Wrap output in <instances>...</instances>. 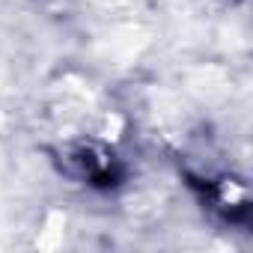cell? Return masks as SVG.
I'll use <instances>...</instances> for the list:
<instances>
[{
  "mask_svg": "<svg viewBox=\"0 0 253 253\" xmlns=\"http://www.w3.org/2000/svg\"><path fill=\"white\" fill-rule=\"evenodd\" d=\"M60 170L66 176H72L78 182H89V185H116V179H119L116 158L95 143L66 146L60 152Z\"/></svg>",
  "mask_w": 253,
  "mask_h": 253,
  "instance_id": "1",
  "label": "cell"
},
{
  "mask_svg": "<svg viewBox=\"0 0 253 253\" xmlns=\"http://www.w3.org/2000/svg\"><path fill=\"white\" fill-rule=\"evenodd\" d=\"M211 206L226 217V220H235L247 211V194L244 188L235 182V179H223L217 185H211Z\"/></svg>",
  "mask_w": 253,
  "mask_h": 253,
  "instance_id": "2",
  "label": "cell"
}]
</instances>
